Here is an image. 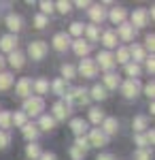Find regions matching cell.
Returning <instances> with one entry per match:
<instances>
[{"label":"cell","mask_w":155,"mask_h":160,"mask_svg":"<svg viewBox=\"0 0 155 160\" xmlns=\"http://www.w3.org/2000/svg\"><path fill=\"white\" fill-rule=\"evenodd\" d=\"M68 102H74V105H87L89 102V96H87V92H85L83 88H72L68 94H64Z\"/></svg>","instance_id":"6da1fadb"},{"label":"cell","mask_w":155,"mask_h":160,"mask_svg":"<svg viewBox=\"0 0 155 160\" xmlns=\"http://www.w3.org/2000/svg\"><path fill=\"white\" fill-rule=\"evenodd\" d=\"M43 107H45V100L40 98V96L28 98V100L24 102V111L28 113V115H38V113L43 111Z\"/></svg>","instance_id":"7a4b0ae2"},{"label":"cell","mask_w":155,"mask_h":160,"mask_svg":"<svg viewBox=\"0 0 155 160\" xmlns=\"http://www.w3.org/2000/svg\"><path fill=\"white\" fill-rule=\"evenodd\" d=\"M28 53H30L32 60H43L45 53H47V43H43V41H34V43H30Z\"/></svg>","instance_id":"3957f363"},{"label":"cell","mask_w":155,"mask_h":160,"mask_svg":"<svg viewBox=\"0 0 155 160\" xmlns=\"http://www.w3.org/2000/svg\"><path fill=\"white\" fill-rule=\"evenodd\" d=\"M121 92H123L125 98H136L138 92H140V83H138V79H128V81L121 86Z\"/></svg>","instance_id":"277c9868"},{"label":"cell","mask_w":155,"mask_h":160,"mask_svg":"<svg viewBox=\"0 0 155 160\" xmlns=\"http://www.w3.org/2000/svg\"><path fill=\"white\" fill-rule=\"evenodd\" d=\"M98 64H100V68L110 71V68L115 66V56L108 53V51H100V53H98ZM98 64H96V66H98Z\"/></svg>","instance_id":"5b68a950"},{"label":"cell","mask_w":155,"mask_h":160,"mask_svg":"<svg viewBox=\"0 0 155 160\" xmlns=\"http://www.w3.org/2000/svg\"><path fill=\"white\" fill-rule=\"evenodd\" d=\"M79 73L83 75V77H96V73H98V66H96L92 60H81V64H79Z\"/></svg>","instance_id":"8992f818"},{"label":"cell","mask_w":155,"mask_h":160,"mask_svg":"<svg viewBox=\"0 0 155 160\" xmlns=\"http://www.w3.org/2000/svg\"><path fill=\"white\" fill-rule=\"evenodd\" d=\"M89 145H96V148H102V145H106V141H108V137L102 132V130H92L89 132Z\"/></svg>","instance_id":"52a82bcc"},{"label":"cell","mask_w":155,"mask_h":160,"mask_svg":"<svg viewBox=\"0 0 155 160\" xmlns=\"http://www.w3.org/2000/svg\"><path fill=\"white\" fill-rule=\"evenodd\" d=\"M68 45H70V37H68L66 32H58V34L53 37V47H55L58 51L68 49Z\"/></svg>","instance_id":"ba28073f"},{"label":"cell","mask_w":155,"mask_h":160,"mask_svg":"<svg viewBox=\"0 0 155 160\" xmlns=\"http://www.w3.org/2000/svg\"><path fill=\"white\" fill-rule=\"evenodd\" d=\"M0 49H4V51H15L17 49V37L15 34H4V37L0 38Z\"/></svg>","instance_id":"9c48e42d"},{"label":"cell","mask_w":155,"mask_h":160,"mask_svg":"<svg viewBox=\"0 0 155 160\" xmlns=\"http://www.w3.org/2000/svg\"><path fill=\"white\" fill-rule=\"evenodd\" d=\"M70 128H72V132L77 137H83V132L87 130V122H85L83 118H74L70 122Z\"/></svg>","instance_id":"30bf717a"},{"label":"cell","mask_w":155,"mask_h":160,"mask_svg":"<svg viewBox=\"0 0 155 160\" xmlns=\"http://www.w3.org/2000/svg\"><path fill=\"white\" fill-rule=\"evenodd\" d=\"M102 128H104V135H115L117 132V128H119V124H117V120L115 118H104L102 120Z\"/></svg>","instance_id":"8fae6325"},{"label":"cell","mask_w":155,"mask_h":160,"mask_svg":"<svg viewBox=\"0 0 155 160\" xmlns=\"http://www.w3.org/2000/svg\"><path fill=\"white\" fill-rule=\"evenodd\" d=\"M17 94L19 96H30L32 94V81L30 79H19V83H17Z\"/></svg>","instance_id":"7c38bea8"},{"label":"cell","mask_w":155,"mask_h":160,"mask_svg":"<svg viewBox=\"0 0 155 160\" xmlns=\"http://www.w3.org/2000/svg\"><path fill=\"white\" fill-rule=\"evenodd\" d=\"M144 24H147V11H144V9H136L134 15H132V28H134V26L140 28V26H144Z\"/></svg>","instance_id":"4fadbf2b"},{"label":"cell","mask_w":155,"mask_h":160,"mask_svg":"<svg viewBox=\"0 0 155 160\" xmlns=\"http://www.w3.org/2000/svg\"><path fill=\"white\" fill-rule=\"evenodd\" d=\"M72 49H74V53H77V56L85 58V56L89 53V43H85V41H81V38H79V41H74V43H72Z\"/></svg>","instance_id":"5bb4252c"},{"label":"cell","mask_w":155,"mask_h":160,"mask_svg":"<svg viewBox=\"0 0 155 160\" xmlns=\"http://www.w3.org/2000/svg\"><path fill=\"white\" fill-rule=\"evenodd\" d=\"M24 53H21V51H11V56H9V64H11L13 68H21V66H24Z\"/></svg>","instance_id":"9a60e30c"},{"label":"cell","mask_w":155,"mask_h":160,"mask_svg":"<svg viewBox=\"0 0 155 160\" xmlns=\"http://www.w3.org/2000/svg\"><path fill=\"white\" fill-rule=\"evenodd\" d=\"M89 17L94 19L96 24H102V22L106 19V13H104L102 7H92V9H89Z\"/></svg>","instance_id":"2e32d148"},{"label":"cell","mask_w":155,"mask_h":160,"mask_svg":"<svg viewBox=\"0 0 155 160\" xmlns=\"http://www.w3.org/2000/svg\"><path fill=\"white\" fill-rule=\"evenodd\" d=\"M134 28H132L130 24H119V37L123 38V41H132L134 38Z\"/></svg>","instance_id":"e0dca14e"},{"label":"cell","mask_w":155,"mask_h":160,"mask_svg":"<svg viewBox=\"0 0 155 160\" xmlns=\"http://www.w3.org/2000/svg\"><path fill=\"white\" fill-rule=\"evenodd\" d=\"M53 115H55L58 120H66V115H68V107H66L62 100H60V102H55V105H53Z\"/></svg>","instance_id":"ac0fdd59"},{"label":"cell","mask_w":155,"mask_h":160,"mask_svg":"<svg viewBox=\"0 0 155 160\" xmlns=\"http://www.w3.org/2000/svg\"><path fill=\"white\" fill-rule=\"evenodd\" d=\"M7 26L11 28L13 32H19V30H21V17H19V15H9V17H7Z\"/></svg>","instance_id":"d6986e66"},{"label":"cell","mask_w":155,"mask_h":160,"mask_svg":"<svg viewBox=\"0 0 155 160\" xmlns=\"http://www.w3.org/2000/svg\"><path fill=\"white\" fill-rule=\"evenodd\" d=\"M119 86V77H117V75H113V73H106L104 75V90H106V88H110V90H115V88Z\"/></svg>","instance_id":"ffe728a7"},{"label":"cell","mask_w":155,"mask_h":160,"mask_svg":"<svg viewBox=\"0 0 155 160\" xmlns=\"http://www.w3.org/2000/svg\"><path fill=\"white\" fill-rule=\"evenodd\" d=\"M125 15H128V13L123 11V9H119V7H117V9H113V11H110V19H113L115 24H123Z\"/></svg>","instance_id":"44dd1931"},{"label":"cell","mask_w":155,"mask_h":160,"mask_svg":"<svg viewBox=\"0 0 155 160\" xmlns=\"http://www.w3.org/2000/svg\"><path fill=\"white\" fill-rule=\"evenodd\" d=\"M102 43H104L106 47H115V45H117V34H115L113 30L104 32V37H102Z\"/></svg>","instance_id":"7402d4cb"},{"label":"cell","mask_w":155,"mask_h":160,"mask_svg":"<svg viewBox=\"0 0 155 160\" xmlns=\"http://www.w3.org/2000/svg\"><path fill=\"white\" fill-rule=\"evenodd\" d=\"M53 126H55V120H53V118H51V115H43V118H40V128H43V130H53Z\"/></svg>","instance_id":"603a6c76"},{"label":"cell","mask_w":155,"mask_h":160,"mask_svg":"<svg viewBox=\"0 0 155 160\" xmlns=\"http://www.w3.org/2000/svg\"><path fill=\"white\" fill-rule=\"evenodd\" d=\"M92 96H94L96 100H104L108 94H106V90H104L102 86H94L92 88Z\"/></svg>","instance_id":"cb8c5ba5"},{"label":"cell","mask_w":155,"mask_h":160,"mask_svg":"<svg viewBox=\"0 0 155 160\" xmlns=\"http://www.w3.org/2000/svg\"><path fill=\"white\" fill-rule=\"evenodd\" d=\"M36 135H38V130H36L34 124H24V137L26 139H36Z\"/></svg>","instance_id":"d4e9b609"},{"label":"cell","mask_w":155,"mask_h":160,"mask_svg":"<svg viewBox=\"0 0 155 160\" xmlns=\"http://www.w3.org/2000/svg\"><path fill=\"white\" fill-rule=\"evenodd\" d=\"M13 83V77L9 73H0V90H9Z\"/></svg>","instance_id":"484cf974"},{"label":"cell","mask_w":155,"mask_h":160,"mask_svg":"<svg viewBox=\"0 0 155 160\" xmlns=\"http://www.w3.org/2000/svg\"><path fill=\"white\" fill-rule=\"evenodd\" d=\"M40 154H43V152H40V149H38V145H28V148H26V156H28V158H40Z\"/></svg>","instance_id":"4316f807"},{"label":"cell","mask_w":155,"mask_h":160,"mask_svg":"<svg viewBox=\"0 0 155 160\" xmlns=\"http://www.w3.org/2000/svg\"><path fill=\"white\" fill-rule=\"evenodd\" d=\"M134 56V60H144V49L143 47H138V45H132L130 49H128Z\"/></svg>","instance_id":"83f0119b"},{"label":"cell","mask_w":155,"mask_h":160,"mask_svg":"<svg viewBox=\"0 0 155 160\" xmlns=\"http://www.w3.org/2000/svg\"><path fill=\"white\" fill-rule=\"evenodd\" d=\"M128 60H130V51L125 49V47H121V49L117 51V58H115V62H121V64H128Z\"/></svg>","instance_id":"f1b7e54d"},{"label":"cell","mask_w":155,"mask_h":160,"mask_svg":"<svg viewBox=\"0 0 155 160\" xmlns=\"http://www.w3.org/2000/svg\"><path fill=\"white\" fill-rule=\"evenodd\" d=\"M125 73L130 75L132 79H136V77L140 75V66H138L136 62H134V64H128V66H125Z\"/></svg>","instance_id":"f546056e"},{"label":"cell","mask_w":155,"mask_h":160,"mask_svg":"<svg viewBox=\"0 0 155 160\" xmlns=\"http://www.w3.org/2000/svg\"><path fill=\"white\" fill-rule=\"evenodd\" d=\"M89 120H92L94 124H100L102 120H104V113H102L100 109H92L89 111Z\"/></svg>","instance_id":"4dcf8cb0"},{"label":"cell","mask_w":155,"mask_h":160,"mask_svg":"<svg viewBox=\"0 0 155 160\" xmlns=\"http://www.w3.org/2000/svg\"><path fill=\"white\" fill-rule=\"evenodd\" d=\"M0 126L2 128H9L11 126V113L9 111H0Z\"/></svg>","instance_id":"1f68e13d"},{"label":"cell","mask_w":155,"mask_h":160,"mask_svg":"<svg viewBox=\"0 0 155 160\" xmlns=\"http://www.w3.org/2000/svg\"><path fill=\"white\" fill-rule=\"evenodd\" d=\"M74 73H77V71H74L72 64H64V66H62V75H64V79H72Z\"/></svg>","instance_id":"d6a6232c"},{"label":"cell","mask_w":155,"mask_h":160,"mask_svg":"<svg viewBox=\"0 0 155 160\" xmlns=\"http://www.w3.org/2000/svg\"><path fill=\"white\" fill-rule=\"evenodd\" d=\"M144 128H147V118L144 115H138L134 120V130H144Z\"/></svg>","instance_id":"836d02e7"},{"label":"cell","mask_w":155,"mask_h":160,"mask_svg":"<svg viewBox=\"0 0 155 160\" xmlns=\"http://www.w3.org/2000/svg\"><path fill=\"white\" fill-rule=\"evenodd\" d=\"M74 148H79L81 152L89 148V141H87V137H77V143H74Z\"/></svg>","instance_id":"e575fe53"},{"label":"cell","mask_w":155,"mask_h":160,"mask_svg":"<svg viewBox=\"0 0 155 160\" xmlns=\"http://www.w3.org/2000/svg\"><path fill=\"white\" fill-rule=\"evenodd\" d=\"M34 88H36V92H38V94H45V92L49 90V83L45 81V79H38V81L34 83Z\"/></svg>","instance_id":"d590c367"},{"label":"cell","mask_w":155,"mask_h":160,"mask_svg":"<svg viewBox=\"0 0 155 160\" xmlns=\"http://www.w3.org/2000/svg\"><path fill=\"white\" fill-rule=\"evenodd\" d=\"M83 24H79V22H74V24L70 26V34H74V37H81V34H83Z\"/></svg>","instance_id":"8d00e7d4"},{"label":"cell","mask_w":155,"mask_h":160,"mask_svg":"<svg viewBox=\"0 0 155 160\" xmlns=\"http://www.w3.org/2000/svg\"><path fill=\"white\" fill-rule=\"evenodd\" d=\"M53 90H55V94L64 96V94H66V88H64V79H58V81L53 83Z\"/></svg>","instance_id":"74e56055"},{"label":"cell","mask_w":155,"mask_h":160,"mask_svg":"<svg viewBox=\"0 0 155 160\" xmlns=\"http://www.w3.org/2000/svg\"><path fill=\"white\" fill-rule=\"evenodd\" d=\"M134 160H151V154H149L147 149H138V152L134 154Z\"/></svg>","instance_id":"f35d334b"},{"label":"cell","mask_w":155,"mask_h":160,"mask_svg":"<svg viewBox=\"0 0 155 160\" xmlns=\"http://www.w3.org/2000/svg\"><path fill=\"white\" fill-rule=\"evenodd\" d=\"M34 26L38 28V30L45 28V26H47V17H45V15H36V17H34Z\"/></svg>","instance_id":"ab89813d"},{"label":"cell","mask_w":155,"mask_h":160,"mask_svg":"<svg viewBox=\"0 0 155 160\" xmlns=\"http://www.w3.org/2000/svg\"><path fill=\"white\" fill-rule=\"evenodd\" d=\"M55 7H58V11H60V13H68L72 4H70V2H66V0H60V2H58Z\"/></svg>","instance_id":"60d3db41"},{"label":"cell","mask_w":155,"mask_h":160,"mask_svg":"<svg viewBox=\"0 0 155 160\" xmlns=\"http://www.w3.org/2000/svg\"><path fill=\"white\" fill-rule=\"evenodd\" d=\"M11 122H15L17 126H24L26 124V115L24 113H15V115H11Z\"/></svg>","instance_id":"b9f144b4"},{"label":"cell","mask_w":155,"mask_h":160,"mask_svg":"<svg viewBox=\"0 0 155 160\" xmlns=\"http://www.w3.org/2000/svg\"><path fill=\"white\" fill-rule=\"evenodd\" d=\"M70 156H72V160H83L85 152H81L79 148H74V145H72V149H70Z\"/></svg>","instance_id":"7bdbcfd3"},{"label":"cell","mask_w":155,"mask_h":160,"mask_svg":"<svg viewBox=\"0 0 155 160\" xmlns=\"http://www.w3.org/2000/svg\"><path fill=\"white\" fill-rule=\"evenodd\" d=\"M9 145V132L7 130H0V149H4Z\"/></svg>","instance_id":"ee69618b"},{"label":"cell","mask_w":155,"mask_h":160,"mask_svg":"<svg viewBox=\"0 0 155 160\" xmlns=\"http://www.w3.org/2000/svg\"><path fill=\"white\" fill-rule=\"evenodd\" d=\"M40 9H43V13H51L53 9H55V4H53V2H47V0H43V2H40Z\"/></svg>","instance_id":"f6af8a7d"},{"label":"cell","mask_w":155,"mask_h":160,"mask_svg":"<svg viewBox=\"0 0 155 160\" xmlns=\"http://www.w3.org/2000/svg\"><path fill=\"white\" fill-rule=\"evenodd\" d=\"M87 37L92 38V41H96V38L100 37V32H98V28H96V26H89V28H87Z\"/></svg>","instance_id":"bcb514c9"},{"label":"cell","mask_w":155,"mask_h":160,"mask_svg":"<svg viewBox=\"0 0 155 160\" xmlns=\"http://www.w3.org/2000/svg\"><path fill=\"white\" fill-rule=\"evenodd\" d=\"M144 94H147V96H149V98H153V94H155V86H153V81H151V83H147V86H144Z\"/></svg>","instance_id":"7dc6e473"},{"label":"cell","mask_w":155,"mask_h":160,"mask_svg":"<svg viewBox=\"0 0 155 160\" xmlns=\"http://www.w3.org/2000/svg\"><path fill=\"white\" fill-rule=\"evenodd\" d=\"M144 45H147V49L153 51V47H155V37H153V34H149V37L144 38Z\"/></svg>","instance_id":"c3c4849f"},{"label":"cell","mask_w":155,"mask_h":160,"mask_svg":"<svg viewBox=\"0 0 155 160\" xmlns=\"http://www.w3.org/2000/svg\"><path fill=\"white\" fill-rule=\"evenodd\" d=\"M136 145H138L140 149H144L147 145H149V143H147V139H144V135H138V137H136Z\"/></svg>","instance_id":"681fc988"},{"label":"cell","mask_w":155,"mask_h":160,"mask_svg":"<svg viewBox=\"0 0 155 160\" xmlns=\"http://www.w3.org/2000/svg\"><path fill=\"white\" fill-rule=\"evenodd\" d=\"M147 71H149V73H153V71H155V62H153V58H147Z\"/></svg>","instance_id":"f907efd6"},{"label":"cell","mask_w":155,"mask_h":160,"mask_svg":"<svg viewBox=\"0 0 155 160\" xmlns=\"http://www.w3.org/2000/svg\"><path fill=\"white\" fill-rule=\"evenodd\" d=\"M40 160H55V154H49V152H45V154H40Z\"/></svg>","instance_id":"816d5d0a"},{"label":"cell","mask_w":155,"mask_h":160,"mask_svg":"<svg viewBox=\"0 0 155 160\" xmlns=\"http://www.w3.org/2000/svg\"><path fill=\"white\" fill-rule=\"evenodd\" d=\"M96 160H115V156H113V154H100Z\"/></svg>","instance_id":"f5cc1de1"},{"label":"cell","mask_w":155,"mask_h":160,"mask_svg":"<svg viewBox=\"0 0 155 160\" xmlns=\"http://www.w3.org/2000/svg\"><path fill=\"white\" fill-rule=\"evenodd\" d=\"M77 7H81V9H83V7H89V2H87V0H79V2H77Z\"/></svg>","instance_id":"db71d44e"},{"label":"cell","mask_w":155,"mask_h":160,"mask_svg":"<svg viewBox=\"0 0 155 160\" xmlns=\"http://www.w3.org/2000/svg\"><path fill=\"white\" fill-rule=\"evenodd\" d=\"M2 64H4V58H2V56H0V68H2Z\"/></svg>","instance_id":"11a10c76"}]
</instances>
